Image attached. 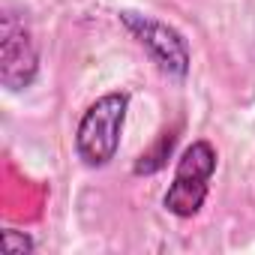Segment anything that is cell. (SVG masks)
<instances>
[{
	"label": "cell",
	"mask_w": 255,
	"mask_h": 255,
	"mask_svg": "<svg viewBox=\"0 0 255 255\" xmlns=\"http://www.w3.org/2000/svg\"><path fill=\"white\" fill-rule=\"evenodd\" d=\"M117 21L147 51V57L159 66V72H165L171 78H186L189 75L192 51H189L186 36L177 27H171V24H165V21H159L153 15L135 12V9H120Z\"/></svg>",
	"instance_id": "cell-3"
},
{
	"label": "cell",
	"mask_w": 255,
	"mask_h": 255,
	"mask_svg": "<svg viewBox=\"0 0 255 255\" xmlns=\"http://www.w3.org/2000/svg\"><path fill=\"white\" fill-rule=\"evenodd\" d=\"M174 144H177V132H174V129H171V132H162V135H159V141L135 159L132 174H138V177L144 174V177H147V174H156L159 168H165V162H168V156H171Z\"/></svg>",
	"instance_id": "cell-5"
},
{
	"label": "cell",
	"mask_w": 255,
	"mask_h": 255,
	"mask_svg": "<svg viewBox=\"0 0 255 255\" xmlns=\"http://www.w3.org/2000/svg\"><path fill=\"white\" fill-rule=\"evenodd\" d=\"M126 111H129V93L126 90H111L99 96L93 105H87L75 129V153L87 168H105L117 156Z\"/></svg>",
	"instance_id": "cell-1"
},
{
	"label": "cell",
	"mask_w": 255,
	"mask_h": 255,
	"mask_svg": "<svg viewBox=\"0 0 255 255\" xmlns=\"http://www.w3.org/2000/svg\"><path fill=\"white\" fill-rule=\"evenodd\" d=\"M216 162H219V153L207 138L186 144L177 159L174 177L162 195V207L177 219L198 216L210 195V180L216 174Z\"/></svg>",
	"instance_id": "cell-2"
},
{
	"label": "cell",
	"mask_w": 255,
	"mask_h": 255,
	"mask_svg": "<svg viewBox=\"0 0 255 255\" xmlns=\"http://www.w3.org/2000/svg\"><path fill=\"white\" fill-rule=\"evenodd\" d=\"M39 75V51L30 27L12 9L0 15V84L9 93H21L33 87Z\"/></svg>",
	"instance_id": "cell-4"
},
{
	"label": "cell",
	"mask_w": 255,
	"mask_h": 255,
	"mask_svg": "<svg viewBox=\"0 0 255 255\" xmlns=\"http://www.w3.org/2000/svg\"><path fill=\"white\" fill-rule=\"evenodd\" d=\"M0 243H3V252L6 255H30L36 249V240L30 234H24V231H15V228H3Z\"/></svg>",
	"instance_id": "cell-6"
}]
</instances>
